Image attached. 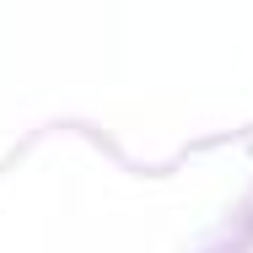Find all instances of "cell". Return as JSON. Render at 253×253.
<instances>
[]
</instances>
